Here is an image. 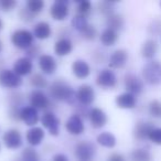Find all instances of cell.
<instances>
[{
    "label": "cell",
    "instance_id": "42",
    "mask_svg": "<svg viewBox=\"0 0 161 161\" xmlns=\"http://www.w3.org/2000/svg\"><path fill=\"white\" fill-rule=\"evenodd\" d=\"M52 161H69V158H67V156L64 153H56L53 156Z\"/></svg>",
    "mask_w": 161,
    "mask_h": 161
},
{
    "label": "cell",
    "instance_id": "6",
    "mask_svg": "<svg viewBox=\"0 0 161 161\" xmlns=\"http://www.w3.org/2000/svg\"><path fill=\"white\" fill-rule=\"evenodd\" d=\"M96 85L104 90H110L117 85V76L110 69H104L96 77Z\"/></svg>",
    "mask_w": 161,
    "mask_h": 161
},
{
    "label": "cell",
    "instance_id": "5",
    "mask_svg": "<svg viewBox=\"0 0 161 161\" xmlns=\"http://www.w3.org/2000/svg\"><path fill=\"white\" fill-rule=\"evenodd\" d=\"M74 152L80 161H92L96 153V148L91 141L82 140L75 145Z\"/></svg>",
    "mask_w": 161,
    "mask_h": 161
},
{
    "label": "cell",
    "instance_id": "14",
    "mask_svg": "<svg viewBox=\"0 0 161 161\" xmlns=\"http://www.w3.org/2000/svg\"><path fill=\"white\" fill-rule=\"evenodd\" d=\"M91 125L95 129H101L107 124V115L103 109L98 107H94L88 112Z\"/></svg>",
    "mask_w": 161,
    "mask_h": 161
},
{
    "label": "cell",
    "instance_id": "2",
    "mask_svg": "<svg viewBox=\"0 0 161 161\" xmlns=\"http://www.w3.org/2000/svg\"><path fill=\"white\" fill-rule=\"evenodd\" d=\"M142 77L150 85L161 84V63L159 61H150L143 66Z\"/></svg>",
    "mask_w": 161,
    "mask_h": 161
},
{
    "label": "cell",
    "instance_id": "44",
    "mask_svg": "<svg viewBox=\"0 0 161 161\" xmlns=\"http://www.w3.org/2000/svg\"><path fill=\"white\" fill-rule=\"evenodd\" d=\"M3 20L0 19V31L3 30Z\"/></svg>",
    "mask_w": 161,
    "mask_h": 161
},
{
    "label": "cell",
    "instance_id": "25",
    "mask_svg": "<svg viewBox=\"0 0 161 161\" xmlns=\"http://www.w3.org/2000/svg\"><path fill=\"white\" fill-rule=\"evenodd\" d=\"M99 39H101V42L103 45H105V47H112L118 40V32L113 29H109V28H106L101 33Z\"/></svg>",
    "mask_w": 161,
    "mask_h": 161
},
{
    "label": "cell",
    "instance_id": "10",
    "mask_svg": "<svg viewBox=\"0 0 161 161\" xmlns=\"http://www.w3.org/2000/svg\"><path fill=\"white\" fill-rule=\"evenodd\" d=\"M41 123H42L43 127L47 128L49 130L51 136H58L60 132V120L55 116L53 112L47 110L44 114L41 116Z\"/></svg>",
    "mask_w": 161,
    "mask_h": 161
},
{
    "label": "cell",
    "instance_id": "36",
    "mask_svg": "<svg viewBox=\"0 0 161 161\" xmlns=\"http://www.w3.org/2000/svg\"><path fill=\"white\" fill-rule=\"evenodd\" d=\"M80 34H82V38L85 39V40L93 41L97 36V30L93 25H88L83 31L80 32Z\"/></svg>",
    "mask_w": 161,
    "mask_h": 161
},
{
    "label": "cell",
    "instance_id": "16",
    "mask_svg": "<svg viewBox=\"0 0 161 161\" xmlns=\"http://www.w3.org/2000/svg\"><path fill=\"white\" fill-rule=\"evenodd\" d=\"M40 115L38 109H36L32 106H25L20 112V120H22L27 126H34L40 120Z\"/></svg>",
    "mask_w": 161,
    "mask_h": 161
},
{
    "label": "cell",
    "instance_id": "29",
    "mask_svg": "<svg viewBox=\"0 0 161 161\" xmlns=\"http://www.w3.org/2000/svg\"><path fill=\"white\" fill-rule=\"evenodd\" d=\"M130 159H131V161H152V156L149 152V150L138 148L130 153Z\"/></svg>",
    "mask_w": 161,
    "mask_h": 161
},
{
    "label": "cell",
    "instance_id": "7",
    "mask_svg": "<svg viewBox=\"0 0 161 161\" xmlns=\"http://www.w3.org/2000/svg\"><path fill=\"white\" fill-rule=\"evenodd\" d=\"M75 98L82 106H90L95 101V91L88 84H82L75 92Z\"/></svg>",
    "mask_w": 161,
    "mask_h": 161
},
{
    "label": "cell",
    "instance_id": "3",
    "mask_svg": "<svg viewBox=\"0 0 161 161\" xmlns=\"http://www.w3.org/2000/svg\"><path fill=\"white\" fill-rule=\"evenodd\" d=\"M34 36L27 29H18L11 34V42L16 47L21 50H28L33 45Z\"/></svg>",
    "mask_w": 161,
    "mask_h": 161
},
{
    "label": "cell",
    "instance_id": "8",
    "mask_svg": "<svg viewBox=\"0 0 161 161\" xmlns=\"http://www.w3.org/2000/svg\"><path fill=\"white\" fill-rule=\"evenodd\" d=\"M69 3L67 0H56L50 8V14L55 21H63L69 17Z\"/></svg>",
    "mask_w": 161,
    "mask_h": 161
},
{
    "label": "cell",
    "instance_id": "11",
    "mask_svg": "<svg viewBox=\"0 0 161 161\" xmlns=\"http://www.w3.org/2000/svg\"><path fill=\"white\" fill-rule=\"evenodd\" d=\"M3 141L6 147L11 150L18 149L23 143L21 132L16 128H11V129L7 130L3 136Z\"/></svg>",
    "mask_w": 161,
    "mask_h": 161
},
{
    "label": "cell",
    "instance_id": "39",
    "mask_svg": "<svg viewBox=\"0 0 161 161\" xmlns=\"http://www.w3.org/2000/svg\"><path fill=\"white\" fill-rule=\"evenodd\" d=\"M148 139L156 145H161V128H153L149 134Z\"/></svg>",
    "mask_w": 161,
    "mask_h": 161
},
{
    "label": "cell",
    "instance_id": "30",
    "mask_svg": "<svg viewBox=\"0 0 161 161\" xmlns=\"http://www.w3.org/2000/svg\"><path fill=\"white\" fill-rule=\"evenodd\" d=\"M71 23H72V27H73L75 30H77L78 32H82L88 25H90L86 17L80 16V14H77L73 17Z\"/></svg>",
    "mask_w": 161,
    "mask_h": 161
},
{
    "label": "cell",
    "instance_id": "15",
    "mask_svg": "<svg viewBox=\"0 0 161 161\" xmlns=\"http://www.w3.org/2000/svg\"><path fill=\"white\" fill-rule=\"evenodd\" d=\"M39 67L42 71V73L47 74V75H52L55 73L56 69H58V63L56 60L50 54H41L39 56Z\"/></svg>",
    "mask_w": 161,
    "mask_h": 161
},
{
    "label": "cell",
    "instance_id": "46",
    "mask_svg": "<svg viewBox=\"0 0 161 161\" xmlns=\"http://www.w3.org/2000/svg\"><path fill=\"white\" fill-rule=\"evenodd\" d=\"M160 5H161V3H160Z\"/></svg>",
    "mask_w": 161,
    "mask_h": 161
},
{
    "label": "cell",
    "instance_id": "24",
    "mask_svg": "<svg viewBox=\"0 0 161 161\" xmlns=\"http://www.w3.org/2000/svg\"><path fill=\"white\" fill-rule=\"evenodd\" d=\"M32 33H33L34 38L39 39V40H47L52 34L51 25L47 21H40L34 25Z\"/></svg>",
    "mask_w": 161,
    "mask_h": 161
},
{
    "label": "cell",
    "instance_id": "27",
    "mask_svg": "<svg viewBox=\"0 0 161 161\" xmlns=\"http://www.w3.org/2000/svg\"><path fill=\"white\" fill-rule=\"evenodd\" d=\"M96 141L99 146L105 148H114L116 146V137L109 131L102 132L97 136Z\"/></svg>",
    "mask_w": 161,
    "mask_h": 161
},
{
    "label": "cell",
    "instance_id": "17",
    "mask_svg": "<svg viewBox=\"0 0 161 161\" xmlns=\"http://www.w3.org/2000/svg\"><path fill=\"white\" fill-rule=\"evenodd\" d=\"M127 61H128L127 51L123 49H118L110 54L108 65H109L110 69H123L126 65V63H127Z\"/></svg>",
    "mask_w": 161,
    "mask_h": 161
},
{
    "label": "cell",
    "instance_id": "12",
    "mask_svg": "<svg viewBox=\"0 0 161 161\" xmlns=\"http://www.w3.org/2000/svg\"><path fill=\"white\" fill-rule=\"evenodd\" d=\"M65 129L67 130L69 135H73V136L82 135L85 130V126H84V121L82 117L78 114H74L69 116L65 123Z\"/></svg>",
    "mask_w": 161,
    "mask_h": 161
},
{
    "label": "cell",
    "instance_id": "38",
    "mask_svg": "<svg viewBox=\"0 0 161 161\" xmlns=\"http://www.w3.org/2000/svg\"><path fill=\"white\" fill-rule=\"evenodd\" d=\"M19 17H20L21 20L25 21V22H32V21L34 20V18H36V14H33L31 11H29V10L27 9V7H23L22 9H20V11H19Z\"/></svg>",
    "mask_w": 161,
    "mask_h": 161
},
{
    "label": "cell",
    "instance_id": "33",
    "mask_svg": "<svg viewBox=\"0 0 161 161\" xmlns=\"http://www.w3.org/2000/svg\"><path fill=\"white\" fill-rule=\"evenodd\" d=\"M25 7L29 11H31L32 14L36 16L44 8V1H42V0H29L25 3Z\"/></svg>",
    "mask_w": 161,
    "mask_h": 161
},
{
    "label": "cell",
    "instance_id": "9",
    "mask_svg": "<svg viewBox=\"0 0 161 161\" xmlns=\"http://www.w3.org/2000/svg\"><path fill=\"white\" fill-rule=\"evenodd\" d=\"M29 101H30V106L34 107L36 109H42V110H47L50 108L51 106V101L50 98L47 96L44 92H42L41 90H33L30 93L29 96Z\"/></svg>",
    "mask_w": 161,
    "mask_h": 161
},
{
    "label": "cell",
    "instance_id": "21",
    "mask_svg": "<svg viewBox=\"0 0 161 161\" xmlns=\"http://www.w3.org/2000/svg\"><path fill=\"white\" fill-rule=\"evenodd\" d=\"M44 136H45V132H44V130H43V128L34 126V127L30 128L27 131V134H25V139H27V142L29 143L30 146L36 147V146H39L42 142V140L44 139Z\"/></svg>",
    "mask_w": 161,
    "mask_h": 161
},
{
    "label": "cell",
    "instance_id": "22",
    "mask_svg": "<svg viewBox=\"0 0 161 161\" xmlns=\"http://www.w3.org/2000/svg\"><path fill=\"white\" fill-rule=\"evenodd\" d=\"M153 125L147 121H138L134 128V136L137 140H146L149 137V134L153 129Z\"/></svg>",
    "mask_w": 161,
    "mask_h": 161
},
{
    "label": "cell",
    "instance_id": "23",
    "mask_svg": "<svg viewBox=\"0 0 161 161\" xmlns=\"http://www.w3.org/2000/svg\"><path fill=\"white\" fill-rule=\"evenodd\" d=\"M73 51V42L69 38H60L54 44V53L58 56H66Z\"/></svg>",
    "mask_w": 161,
    "mask_h": 161
},
{
    "label": "cell",
    "instance_id": "43",
    "mask_svg": "<svg viewBox=\"0 0 161 161\" xmlns=\"http://www.w3.org/2000/svg\"><path fill=\"white\" fill-rule=\"evenodd\" d=\"M108 161H126V160L124 158V156H121L120 153H113L108 158Z\"/></svg>",
    "mask_w": 161,
    "mask_h": 161
},
{
    "label": "cell",
    "instance_id": "31",
    "mask_svg": "<svg viewBox=\"0 0 161 161\" xmlns=\"http://www.w3.org/2000/svg\"><path fill=\"white\" fill-rule=\"evenodd\" d=\"M30 84L33 87L41 90V88H45L47 86V80L42 74L40 73H34L33 75L30 77Z\"/></svg>",
    "mask_w": 161,
    "mask_h": 161
},
{
    "label": "cell",
    "instance_id": "4",
    "mask_svg": "<svg viewBox=\"0 0 161 161\" xmlns=\"http://www.w3.org/2000/svg\"><path fill=\"white\" fill-rule=\"evenodd\" d=\"M22 84V78L14 69H3L0 71V86L3 88H18Z\"/></svg>",
    "mask_w": 161,
    "mask_h": 161
},
{
    "label": "cell",
    "instance_id": "1",
    "mask_svg": "<svg viewBox=\"0 0 161 161\" xmlns=\"http://www.w3.org/2000/svg\"><path fill=\"white\" fill-rule=\"evenodd\" d=\"M50 96L52 99L58 102H66L69 104H73L75 98V93L69 84H67L63 80H56L51 84L49 88Z\"/></svg>",
    "mask_w": 161,
    "mask_h": 161
},
{
    "label": "cell",
    "instance_id": "40",
    "mask_svg": "<svg viewBox=\"0 0 161 161\" xmlns=\"http://www.w3.org/2000/svg\"><path fill=\"white\" fill-rule=\"evenodd\" d=\"M17 1L16 0H0V9L3 11H11L16 8Z\"/></svg>",
    "mask_w": 161,
    "mask_h": 161
},
{
    "label": "cell",
    "instance_id": "20",
    "mask_svg": "<svg viewBox=\"0 0 161 161\" xmlns=\"http://www.w3.org/2000/svg\"><path fill=\"white\" fill-rule=\"evenodd\" d=\"M115 103H116L117 107L123 108V109H132V108L136 107L137 104V98L134 94L131 93H121L115 99Z\"/></svg>",
    "mask_w": 161,
    "mask_h": 161
},
{
    "label": "cell",
    "instance_id": "37",
    "mask_svg": "<svg viewBox=\"0 0 161 161\" xmlns=\"http://www.w3.org/2000/svg\"><path fill=\"white\" fill-rule=\"evenodd\" d=\"M149 114L154 118H161V102L152 101L149 104Z\"/></svg>",
    "mask_w": 161,
    "mask_h": 161
},
{
    "label": "cell",
    "instance_id": "26",
    "mask_svg": "<svg viewBox=\"0 0 161 161\" xmlns=\"http://www.w3.org/2000/svg\"><path fill=\"white\" fill-rule=\"evenodd\" d=\"M157 50H158L157 41L152 40V39H149V40L145 41V43L142 44V47H141V55H142V58H147V60H151V58H153V56L156 55Z\"/></svg>",
    "mask_w": 161,
    "mask_h": 161
},
{
    "label": "cell",
    "instance_id": "32",
    "mask_svg": "<svg viewBox=\"0 0 161 161\" xmlns=\"http://www.w3.org/2000/svg\"><path fill=\"white\" fill-rule=\"evenodd\" d=\"M97 10L99 11V14H102L103 16H106V18H107L110 14H115L114 3H110V1H101L97 5Z\"/></svg>",
    "mask_w": 161,
    "mask_h": 161
},
{
    "label": "cell",
    "instance_id": "35",
    "mask_svg": "<svg viewBox=\"0 0 161 161\" xmlns=\"http://www.w3.org/2000/svg\"><path fill=\"white\" fill-rule=\"evenodd\" d=\"M21 158H22V161H39L40 157L36 150H34V148L27 147L25 149H23Z\"/></svg>",
    "mask_w": 161,
    "mask_h": 161
},
{
    "label": "cell",
    "instance_id": "34",
    "mask_svg": "<svg viewBox=\"0 0 161 161\" xmlns=\"http://www.w3.org/2000/svg\"><path fill=\"white\" fill-rule=\"evenodd\" d=\"M76 11H77V14H80V16H84L87 18L88 14L92 12V3L88 0L80 1L77 7H76Z\"/></svg>",
    "mask_w": 161,
    "mask_h": 161
},
{
    "label": "cell",
    "instance_id": "28",
    "mask_svg": "<svg viewBox=\"0 0 161 161\" xmlns=\"http://www.w3.org/2000/svg\"><path fill=\"white\" fill-rule=\"evenodd\" d=\"M106 25H107V28H109V29L118 31L124 27V19L120 14H113L106 18Z\"/></svg>",
    "mask_w": 161,
    "mask_h": 161
},
{
    "label": "cell",
    "instance_id": "45",
    "mask_svg": "<svg viewBox=\"0 0 161 161\" xmlns=\"http://www.w3.org/2000/svg\"><path fill=\"white\" fill-rule=\"evenodd\" d=\"M1 50H3V43H1V41H0V52H1Z\"/></svg>",
    "mask_w": 161,
    "mask_h": 161
},
{
    "label": "cell",
    "instance_id": "18",
    "mask_svg": "<svg viewBox=\"0 0 161 161\" xmlns=\"http://www.w3.org/2000/svg\"><path fill=\"white\" fill-rule=\"evenodd\" d=\"M14 69L19 76H27L32 73L33 71V63L32 60H30L27 56L19 58L18 60L14 61Z\"/></svg>",
    "mask_w": 161,
    "mask_h": 161
},
{
    "label": "cell",
    "instance_id": "19",
    "mask_svg": "<svg viewBox=\"0 0 161 161\" xmlns=\"http://www.w3.org/2000/svg\"><path fill=\"white\" fill-rule=\"evenodd\" d=\"M72 72L78 80H85L91 75V66L86 61L76 60L72 64Z\"/></svg>",
    "mask_w": 161,
    "mask_h": 161
},
{
    "label": "cell",
    "instance_id": "13",
    "mask_svg": "<svg viewBox=\"0 0 161 161\" xmlns=\"http://www.w3.org/2000/svg\"><path fill=\"white\" fill-rule=\"evenodd\" d=\"M124 84H125V87L127 90V92L134 94L135 96L142 93L143 91L142 80H140V77H138L135 74L131 73L126 74L125 77H124Z\"/></svg>",
    "mask_w": 161,
    "mask_h": 161
},
{
    "label": "cell",
    "instance_id": "41",
    "mask_svg": "<svg viewBox=\"0 0 161 161\" xmlns=\"http://www.w3.org/2000/svg\"><path fill=\"white\" fill-rule=\"evenodd\" d=\"M25 52H27V58H29L30 60H31V58H36L38 54L40 53V47L36 44H33L28 50H25Z\"/></svg>",
    "mask_w": 161,
    "mask_h": 161
}]
</instances>
